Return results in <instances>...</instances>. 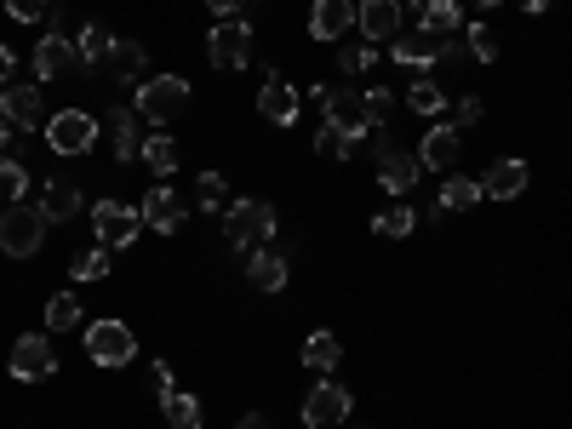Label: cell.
<instances>
[{"label":"cell","mask_w":572,"mask_h":429,"mask_svg":"<svg viewBox=\"0 0 572 429\" xmlns=\"http://www.w3.org/2000/svg\"><path fill=\"white\" fill-rule=\"evenodd\" d=\"M516 6H526V12H549L556 0H516Z\"/></svg>","instance_id":"obj_48"},{"label":"cell","mask_w":572,"mask_h":429,"mask_svg":"<svg viewBox=\"0 0 572 429\" xmlns=\"http://www.w3.org/2000/svg\"><path fill=\"white\" fill-rule=\"evenodd\" d=\"M418 24L453 40V35H464V6L458 0H418Z\"/></svg>","instance_id":"obj_24"},{"label":"cell","mask_w":572,"mask_h":429,"mask_svg":"<svg viewBox=\"0 0 572 429\" xmlns=\"http://www.w3.org/2000/svg\"><path fill=\"white\" fill-rule=\"evenodd\" d=\"M40 240H47V212L40 207H6L0 212V252L6 258H35L40 252Z\"/></svg>","instance_id":"obj_3"},{"label":"cell","mask_w":572,"mask_h":429,"mask_svg":"<svg viewBox=\"0 0 572 429\" xmlns=\"http://www.w3.org/2000/svg\"><path fill=\"white\" fill-rule=\"evenodd\" d=\"M458 6H476V12H493V6H504V0H458Z\"/></svg>","instance_id":"obj_47"},{"label":"cell","mask_w":572,"mask_h":429,"mask_svg":"<svg viewBox=\"0 0 572 429\" xmlns=\"http://www.w3.org/2000/svg\"><path fill=\"white\" fill-rule=\"evenodd\" d=\"M207 6H212L218 17H240V6H247V0H207Z\"/></svg>","instance_id":"obj_44"},{"label":"cell","mask_w":572,"mask_h":429,"mask_svg":"<svg viewBox=\"0 0 572 429\" xmlns=\"http://www.w3.org/2000/svg\"><path fill=\"white\" fill-rule=\"evenodd\" d=\"M321 115H326V127H338L350 143H361L366 132H378V120H373V109H366V92H326V104H321Z\"/></svg>","instance_id":"obj_5"},{"label":"cell","mask_w":572,"mask_h":429,"mask_svg":"<svg viewBox=\"0 0 572 429\" xmlns=\"http://www.w3.org/2000/svg\"><path fill=\"white\" fill-rule=\"evenodd\" d=\"M109 47H115V35H109L104 24H87V29L75 35V52H80V64H87V69L109 64Z\"/></svg>","instance_id":"obj_27"},{"label":"cell","mask_w":572,"mask_h":429,"mask_svg":"<svg viewBox=\"0 0 572 429\" xmlns=\"http://www.w3.org/2000/svg\"><path fill=\"white\" fill-rule=\"evenodd\" d=\"M87 355L98 361V366H127L132 355H138V338H132V326L127 321H92L87 326Z\"/></svg>","instance_id":"obj_6"},{"label":"cell","mask_w":572,"mask_h":429,"mask_svg":"<svg viewBox=\"0 0 572 429\" xmlns=\"http://www.w3.org/2000/svg\"><path fill=\"white\" fill-rule=\"evenodd\" d=\"M40 212H47V223H69L80 212V183L75 178H52L47 195H40Z\"/></svg>","instance_id":"obj_23"},{"label":"cell","mask_w":572,"mask_h":429,"mask_svg":"<svg viewBox=\"0 0 572 429\" xmlns=\"http://www.w3.org/2000/svg\"><path fill=\"white\" fill-rule=\"evenodd\" d=\"M350 406H355V395L343 390V384L321 378L315 390L303 395V424H310V429H338L343 418H350Z\"/></svg>","instance_id":"obj_9"},{"label":"cell","mask_w":572,"mask_h":429,"mask_svg":"<svg viewBox=\"0 0 572 429\" xmlns=\"http://www.w3.org/2000/svg\"><path fill=\"white\" fill-rule=\"evenodd\" d=\"M143 160H150L155 172H172L178 167V143L167 132H155V138H143Z\"/></svg>","instance_id":"obj_34"},{"label":"cell","mask_w":572,"mask_h":429,"mask_svg":"<svg viewBox=\"0 0 572 429\" xmlns=\"http://www.w3.org/2000/svg\"><path fill=\"white\" fill-rule=\"evenodd\" d=\"M458 120L469 127V120H481V98H458Z\"/></svg>","instance_id":"obj_43"},{"label":"cell","mask_w":572,"mask_h":429,"mask_svg":"<svg viewBox=\"0 0 572 429\" xmlns=\"http://www.w3.org/2000/svg\"><path fill=\"white\" fill-rule=\"evenodd\" d=\"M315 150H321L326 160H350V155H355V143L343 138L338 127H321V132H315Z\"/></svg>","instance_id":"obj_37"},{"label":"cell","mask_w":572,"mask_h":429,"mask_svg":"<svg viewBox=\"0 0 572 429\" xmlns=\"http://www.w3.org/2000/svg\"><path fill=\"white\" fill-rule=\"evenodd\" d=\"M104 138H109V155H115V160H138V155H143L138 109H109V115H104Z\"/></svg>","instance_id":"obj_20"},{"label":"cell","mask_w":572,"mask_h":429,"mask_svg":"<svg viewBox=\"0 0 572 429\" xmlns=\"http://www.w3.org/2000/svg\"><path fill=\"white\" fill-rule=\"evenodd\" d=\"M207 57L218 69H247L252 64V24L247 17H223V24L207 35Z\"/></svg>","instance_id":"obj_7"},{"label":"cell","mask_w":572,"mask_h":429,"mask_svg":"<svg viewBox=\"0 0 572 429\" xmlns=\"http://www.w3.org/2000/svg\"><path fill=\"white\" fill-rule=\"evenodd\" d=\"M92 230H98V247H132V240L143 235V212L127 207V200H98L92 207Z\"/></svg>","instance_id":"obj_4"},{"label":"cell","mask_w":572,"mask_h":429,"mask_svg":"<svg viewBox=\"0 0 572 429\" xmlns=\"http://www.w3.org/2000/svg\"><path fill=\"white\" fill-rule=\"evenodd\" d=\"M6 143H12V127H6V120H0V155H6Z\"/></svg>","instance_id":"obj_49"},{"label":"cell","mask_w":572,"mask_h":429,"mask_svg":"<svg viewBox=\"0 0 572 429\" xmlns=\"http://www.w3.org/2000/svg\"><path fill=\"white\" fill-rule=\"evenodd\" d=\"M373 64H378L373 47H343V52H338V69H343V75H361V69H373Z\"/></svg>","instance_id":"obj_39"},{"label":"cell","mask_w":572,"mask_h":429,"mask_svg":"<svg viewBox=\"0 0 572 429\" xmlns=\"http://www.w3.org/2000/svg\"><path fill=\"white\" fill-rule=\"evenodd\" d=\"M190 109V80L183 75H155L138 87V120H150V127H167Z\"/></svg>","instance_id":"obj_2"},{"label":"cell","mask_w":572,"mask_h":429,"mask_svg":"<svg viewBox=\"0 0 572 429\" xmlns=\"http://www.w3.org/2000/svg\"><path fill=\"white\" fill-rule=\"evenodd\" d=\"M47 326H52V333H69V326H80V298L57 292V298L47 303Z\"/></svg>","instance_id":"obj_35"},{"label":"cell","mask_w":572,"mask_h":429,"mask_svg":"<svg viewBox=\"0 0 572 429\" xmlns=\"http://www.w3.org/2000/svg\"><path fill=\"white\" fill-rule=\"evenodd\" d=\"M69 270H75V281H104L109 275V247H87Z\"/></svg>","instance_id":"obj_36"},{"label":"cell","mask_w":572,"mask_h":429,"mask_svg":"<svg viewBox=\"0 0 572 429\" xmlns=\"http://www.w3.org/2000/svg\"><path fill=\"white\" fill-rule=\"evenodd\" d=\"M355 29V0H315L310 6V35L315 40H343Z\"/></svg>","instance_id":"obj_19"},{"label":"cell","mask_w":572,"mask_h":429,"mask_svg":"<svg viewBox=\"0 0 572 429\" xmlns=\"http://www.w3.org/2000/svg\"><path fill=\"white\" fill-rule=\"evenodd\" d=\"M338 361H343L338 338H333V333H310V343H303V366H310V373H321V378H333Z\"/></svg>","instance_id":"obj_26"},{"label":"cell","mask_w":572,"mask_h":429,"mask_svg":"<svg viewBox=\"0 0 572 429\" xmlns=\"http://www.w3.org/2000/svg\"><path fill=\"white\" fill-rule=\"evenodd\" d=\"M446 47H453V40L435 35V29H424V24H418L413 35H395V40H390V52H395L401 69H435L441 57H446Z\"/></svg>","instance_id":"obj_12"},{"label":"cell","mask_w":572,"mask_h":429,"mask_svg":"<svg viewBox=\"0 0 572 429\" xmlns=\"http://www.w3.org/2000/svg\"><path fill=\"white\" fill-rule=\"evenodd\" d=\"M464 155V132L458 127H429L424 143H418V167L424 172H453Z\"/></svg>","instance_id":"obj_17"},{"label":"cell","mask_w":572,"mask_h":429,"mask_svg":"<svg viewBox=\"0 0 572 429\" xmlns=\"http://www.w3.org/2000/svg\"><path fill=\"white\" fill-rule=\"evenodd\" d=\"M464 35H469V52H476L481 64H493V57H498V29H486V24H469Z\"/></svg>","instance_id":"obj_38"},{"label":"cell","mask_w":572,"mask_h":429,"mask_svg":"<svg viewBox=\"0 0 572 429\" xmlns=\"http://www.w3.org/2000/svg\"><path fill=\"white\" fill-rule=\"evenodd\" d=\"M6 12L17 24H40V17H47V0H6Z\"/></svg>","instance_id":"obj_40"},{"label":"cell","mask_w":572,"mask_h":429,"mask_svg":"<svg viewBox=\"0 0 572 429\" xmlns=\"http://www.w3.org/2000/svg\"><path fill=\"white\" fill-rule=\"evenodd\" d=\"M298 104H303V92H298L286 75L270 69V80H263V92H258V115L270 120V127H292V120H298Z\"/></svg>","instance_id":"obj_15"},{"label":"cell","mask_w":572,"mask_h":429,"mask_svg":"<svg viewBox=\"0 0 572 429\" xmlns=\"http://www.w3.org/2000/svg\"><path fill=\"white\" fill-rule=\"evenodd\" d=\"M0 120H6L12 132H29L47 120V98H40V87H29V80H12V87H0Z\"/></svg>","instance_id":"obj_10"},{"label":"cell","mask_w":572,"mask_h":429,"mask_svg":"<svg viewBox=\"0 0 572 429\" xmlns=\"http://www.w3.org/2000/svg\"><path fill=\"white\" fill-rule=\"evenodd\" d=\"M47 143H52V155H87L98 143V120L87 109H57L47 120Z\"/></svg>","instance_id":"obj_8"},{"label":"cell","mask_w":572,"mask_h":429,"mask_svg":"<svg viewBox=\"0 0 572 429\" xmlns=\"http://www.w3.org/2000/svg\"><path fill=\"white\" fill-rule=\"evenodd\" d=\"M355 35H366V47L401 35V0H361L355 6Z\"/></svg>","instance_id":"obj_16"},{"label":"cell","mask_w":572,"mask_h":429,"mask_svg":"<svg viewBox=\"0 0 572 429\" xmlns=\"http://www.w3.org/2000/svg\"><path fill=\"white\" fill-rule=\"evenodd\" d=\"M406 104H413L418 115H441V109H446V92H441L429 75H418L413 87H406Z\"/></svg>","instance_id":"obj_32"},{"label":"cell","mask_w":572,"mask_h":429,"mask_svg":"<svg viewBox=\"0 0 572 429\" xmlns=\"http://www.w3.org/2000/svg\"><path fill=\"white\" fill-rule=\"evenodd\" d=\"M24 190H29V172L17 167V160H6V155H0V212H6V207H17V200H24Z\"/></svg>","instance_id":"obj_31"},{"label":"cell","mask_w":572,"mask_h":429,"mask_svg":"<svg viewBox=\"0 0 572 429\" xmlns=\"http://www.w3.org/2000/svg\"><path fill=\"white\" fill-rule=\"evenodd\" d=\"M6 366H12V378H24V384L52 378V373H57V350H52V338H40V333L17 338V343H12V355H6Z\"/></svg>","instance_id":"obj_11"},{"label":"cell","mask_w":572,"mask_h":429,"mask_svg":"<svg viewBox=\"0 0 572 429\" xmlns=\"http://www.w3.org/2000/svg\"><path fill=\"white\" fill-rule=\"evenodd\" d=\"M160 413H167L172 429H200V418H207V413H200V401L183 395V390H172L167 401H160Z\"/></svg>","instance_id":"obj_30"},{"label":"cell","mask_w":572,"mask_h":429,"mask_svg":"<svg viewBox=\"0 0 572 429\" xmlns=\"http://www.w3.org/2000/svg\"><path fill=\"white\" fill-rule=\"evenodd\" d=\"M418 155H406V150H395V143H390V132H378V183H384V190H390V195H406V190H413V183H418Z\"/></svg>","instance_id":"obj_13"},{"label":"cell","mask_w":572,"mask_h":429,"mask_svg":"<svg viewBox=\"0 0 572 429\" xmlns=\"http://www.w3.org/2000/svg\"><path fill=\"white\" fill-rule=\"evenodd\" d=\"M270 235H275V207L270 200L247 195V200H230V207H223V240H230L235 252H258Z\"/></svg>","instance_id":"obj_1"},{"label":"cell","mask_w":572,"mask_h":429,"mask_svg":"<svg viewBox=\"0 0 572 429\" xmlns=\"http://www.w3.org/2000/svg\"><path fill=\"white\" fill-rule=\"evenodd\" d=\"M247 281L258 286V292H281V286H286V258L258 247V252L247 258Z\"/></svg>","instance_id":"obj_25"},{"label":"cell","mask_w":572,"mask_h":429,"mask_svg":"<svg viewBox=\"0 0 572 429\" xmlns=\"http://www.w3.org/2000/svg\"><path fill=\"white\" fill-rule=\"evenodd\" d=\"M80 69H87V64H80V52H75L69 35H40V47H35V75L40 80H69Z\"/></svg>","instance_id":"obj_14"},{"label":"cell","mask_w":572,"mask_h":429,"mask_svg":"<svg viewBox=\"0 0 572 429\" xmlns=\"http://www.w3.org/2000/svg\"><path fill=\"white\" fill-rule=\"evenodd\" d=\"M240 429H270V418H263V413H247V418H240Z\"/></svg>","instance_id":"obj_46"},{"label":"cell","mask_w":572,"mask_h":429,"mask_svg":"<svg viewBox=\"0 0 572 429\" xmlns=\"http://www.w3.org/2000/svg\"><path fill=\"white\" fill-rule=\"evenodd\" d=\"M12 69H17V57H12L6 47H0V87H12Z\"/></svg>","instance_id":"obj_45"},{"label":"cell","mask_w":572,"mask_h":429,"mask_svg":"<svg viewBox=\"0 0 572 429\" xmlns=\"http://www.w3.org/2000/svg\"><path fill=\"white\" fill-rule=\"evenodd\" d=\"M155 390H160V401L172 395V366L167 361H155Z\"/></svg>","instance_id":"obj_42"},{"label":"cell","mask_w":572,"mask_h":429,"mask_svg":"<svg viewBox=\"0 0 572 429\" xmlns=\"http://www.w3.org/2000/svg\"><path fill=\"white\" fill-rule=\"evenodd\" d=\"M481 200V183H469V178H446L441 183V200H435V218H446V212H469Z\"/></svg>","instance_id":"obj_28"},{"label":"cell","mask_w":572,"mask_h":429,"mask_svg":"<svg viewBox=\"0 0 572 429\" xmlns=\"http://www.w3.org/2000/svg\"><path fill=\"white\" fill-rule=\"evenodd\" d=\"M195 200H200V212H223V207H230V190H223L218 172H200L195 178Z\"/></svg>","instance_id":"obj_33"},{"label":"cell","mask_w":572,"mask_h":429,"mask_svg":"<svg viewBox=\"0 0 572 429\" xmlns=\"http://www.w3.org/2000/svg\"><path fill=\"white\" fill-rule=\"evenodd\" d=\"M526 190V160H493L481 178V195H493V200H516Z\"/></svg>","instance_id":"obj_22"},{"label":"cell","mask_w":572,"mask_h":429,"mask_svg":"<svg viewBox=\"0 0 572 429\" xmlns=\"http://www.w3.org/2000/svg\"><path fill=\"white\" fill-rule=\"evenodd\" d=\"M366 109H373V120L384 127V120H390V109H395V98L384 92V87H373V92H366Z\"/></svg>","instance_id":"obj_41"},{"label":"cell","mask_w":572,"mask_h":429,"mask_svg":"<svg viewBox=\"0 0 572 429\" xmlns=\"http://www.w3.org/2000/svg\"><path fill=\"white\" fill-rule=\"evenodd\" d=\"M109 75L120 80V87H143V80H150V52H143L138 40H115L109 47Z\"/></svg>","instance_id":"obj_21"},{"label":"cell","mask_w":572,"mask_h":429,"mask_svg":"<svg viewBox=\"0 0 572 429\" xmlns=\"http://www.w3.org/2000/svg\"><path fill=\"white\" fill-rule=\"evenodd\" d=\"M143 223H150L155 235H178L183 230V195L178 190H167V183H155L150 195H143Z\"/></svg>","instance_id":"obj_18"},{"label":"cell","mask_w":572,"mask_h":429,"mask_svg":"<svg viewBox=\"0 0 572 429\" xmlns=\"http://www.w3.org/2000/svg\"><path fill=\"white\" fill-rule=\"evenodd\" d=\"M373 230H378V235H390V240H406V235L418 230V212L406 207V200H395V207H384V212L373 218Z\"/></svg>","instance_id":"obj_29"}]
</instances>
